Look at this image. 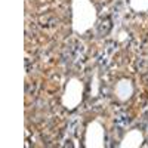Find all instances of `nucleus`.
<instances>
[{
    "mask_svg": "<svg viewBox=\"0 0 148 148\" xmlns=\"http://www.w3.org/2000/svg\"><path fill=\"white\" fill-rule=\"evenodd\" d=\"M83 90H84V86H83V82L80 79H76V77L70 79L65 89H64V95L61 98L62 105L67 110L77 108L83 99Z\"/></svg>",
    "mask_w": 148,
    "mask_h": 148,
    "instance_id": "nucleus-2",
    "label": "nucleus"
},
{
    "mask_svg": "<svg viewBox=\"0 0 148 148\" xmlns=\"http://www.w3.org/2000/svg\"><path fill=\"white\" fill-rule=\"evenodd\" d=\"M142 142H144L142 132L138 130V129H132L123 136L119 147H121V148H138V147L142 145Z\"/></svg>",
    "mask_w": 148,
    "mask_h": 148,
    "instance_id": "nucleus-5",
    "label": "nucleus"
},
{
    "mask_svg": "<svg viewBox=\"0 0 148 148\" xmlns=\"http://www.w3.org/2000/svg\"><path fill=\"white\" fill-rule=\"evenodd\" d=\"M114 93H116V98L119 101H121V102L129 101L132 98V95H133V83H132V80L130 79H120L116 83Z\"/></svg>",
    "mask_w": 148,
    "mask_h": 148,
    "instance_id": "nucleus-4",
    "label": "nucleus"
},
{
    "mask_svg": "<svg viewBox=\"0 0 148 148\" xmlns=\"http://www.w3.org/2000/svg\"><path fill=\"white\" fill-rule=\"evenodd\" d=\"M98 88H99V83H98V73H95L93 80H92V96L98 95Z\"/></svg>",
    "mask_w": 148,
    "mask_h": 148,
    "instance_id": "nucleus-7",
    "label": "nucleus"
},
{
    "mask_svg": "<svg viewBox=\"0 0 148 148\" xmlns=\"http://www.w3.org/2000/svg\"><path fill=\"white\" fill-rule=\"evenodd\" d=\"M105 139V130L99 120H92L86 126L84 133V147L88 148H102Z\"/></svg>",
    "mask_w": 148,
    "mask_h": 148,
    "instance_id": "nucleus-3",
    "label": "nucleus"
},
{
    "mask_svg": "<svg viewBox=\"0 0 148 148\" xmlns=\"http://www.w3.org/2000/svg\"><path fill=\"white\" fill-rule=\"evenodd\" d=\"M125 39H126V33L121 31V33H120V37H119V40L121 42V40H125Z\"/></svg>",
    "mask_w": 148,
    "mask_h": 148,
    "instance_id": "nucleus-8",
    "label": "nucleus"
},
{
    "mask_svg": "<svg viewBox=\"0 0 148 148\" xmlns=\"http://www.w3.org/2000/svg\"><path fill=\"white\" fill-rule=\"evenodd\" d=\"M98 12L90 0H73V30L84 34L96 22Z\"/></svg>",
    "mask_w": 148,
    "mask_h": 148,
    "instance_id": "nucleus-1",
    "label": "nucleus"
},
{
    "mask_svg": "<svg viewBox=\"0 0 148 148\" xmlns=\"http://www.w3.org/2000/svg\"><path fill=\"white\" fill-rule=\"evenodd\" d=\"M129 3L135 12H147L148 10V0H129Z\"/></svg>",
    "mask_w": 148,
    "mask_h": 148,
    "instance_id": "nucleus-6",
    "label": "nucleus"
}]
</instances>
